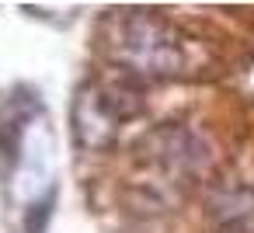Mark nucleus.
I'll use <instances>...</instances> for the list:
<instances>
[{"label":"nucleus","instance_id":"obj_2","mask_svg":"<svg viewBox=\"0 0 254 233\" xmlns=\"http://www.w3.org/2000/svg\"><path fill=\"white\" fill-rule=\"evenodd\" d=\"M143 94L129 77L91 80L73 98V139L84 150L108 146L126 122L143 115Z\"/></svg>","mask_w":254,"mask_h":233},{"label":"nucleus","instance_id":"obj_1","mask_svg":"<svg viewBox=\"0 0 254 233\" xmlns=\"http://www.w3.org/2000/svg\"><path fill=\"white\" fill-rule=\"evenodd\" d=\"M101 42L108 59L132 77L167 80L191 66L188 39L153 11H139V7L112 11L101 25Z\"/></svg>","mask_w":254,"mask_h":233}]
</instances>
